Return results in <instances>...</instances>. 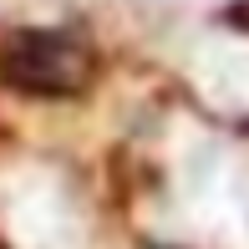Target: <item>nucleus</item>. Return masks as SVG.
<instances>
[{"instance_id":"obj_1","label":"nucleus","mask_w":249,"mask_h":249,"mask_svg":"<svg viewBox=\"0 0 249 249\" xmlns=\"http://www.w3.org/2000/svg\"><path fill=\"white\" fill-rule=\"evenodd\" d=\"M0 76L20 92L36 97H76L82 87H92L97 61L87 51V41L61 36V31H20L0 51Z\"/></svg>"}]
</instances>
